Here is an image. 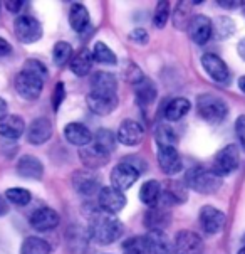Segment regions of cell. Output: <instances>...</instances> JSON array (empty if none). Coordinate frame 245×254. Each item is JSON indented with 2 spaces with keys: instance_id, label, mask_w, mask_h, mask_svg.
Segmentation results:
<instances>
[{
  "instance_id": "1",
  "label": "cell",
  "mask_w": 245,
  "mask_h": 254,
  "mask_svg": "<svg viewBox=\"0 0 245 254\" xmlns=\"http://www.w3.org/2000/svg\"><path fill=\"white\" fill-rule=\"evenodd\" d=\"M121 234H123V224L119 222L118 217L106 212L96 214L93 217L91 226H89V236L98 244H102V246L111 244L121 238Z\"/></svg>"
},
{
  "instance_id": "2",
  "label": "cell",
  "mask_w": 245,
  "mask_h": 254,
  "mask_svg": "<svg viewBox=\"0 0 245 254\" xmlns=\"http://www.w3.org/2000/svg\"><path fill=\"white\" fill-rule=\"evenodd\" d=\"M185 185L192 190L210 195V193L217 192L222 187V177L217 175L213 170L201 169V167H193L185 175Z\"/></svg>"
},
{
  "instance_id": "3",
  "label": "cell",
  "mask_w": 245,
  "mask_h": 254,
  "mask_svg": "<svg viewBox=\"0 0 245 254\" xmlns=\"http://www.w3.org/2000/svg\"><path fill=\"white\" fill-rule=\"evenodd\" d=\"M196 111H198L200 118H203L207 123H220L229 113V106L220 96L205 93L200 94L196 100Z\"/></svg>"
},
{
  "instance_id": "4",
  "label": "cell",
  "mask_w": 245,
  "mask_h": 254,
  "mask_svg": "<svg viewBox=\"0 0 245 254\" xmlns=\"http://www.w3.org/2000/svg\"><path fill=\"white\" fill-rule=\"evenodd\" d=\"M44 83L46 77L36 74V72L29 69H22L15 77V89L24 100L32 101L41 96L42 89H44Z\"/></svg>"
},
{
  "instance_id": "5",
  "label": "cell",
  "mask_w": 245,
  "mask_h": 254,
  "mask_svg": "<svg viewBox=\"0 0 245 254\" xmlns=\"http://www.w3.org/2000/svg\"><path fill=\"white\" fill-rule=\"evenodd\" d=\"M240 163V152L239 148L235 145H227L223 146L220 152L217 153V157H215L213 160V172L217 175H230L232 172L237 170Z\"/></svg>"
},
{
  "instance_id": "6",
  "label": "cell",
  "mask_w": 245,
  "mask_h": 254,
  "mask_svg": "<svg viewBox=\"0 0 245 254\" xmlns=\"http://www.w3.org/2000/svg\"><path fill=\"white\" fill-rule=\"evenodd\" d=\"M15 36L24 44H32L42 37V25L37 19L29 15H20L15 19Z\"/></svg>"
},
{
  "instance_id": "7",
  "label": "cell",
  "mask_w": 245,
  "mask_h": 254,
  "mask_svg": "<svg viewBox=\"0 0 245 254\" xmlns=\"http://www.w3.org/2000/svg\"><path fill=\"white\" fill-rule=\"evenodd\" d=\"M138 179H140V170H136L135 167L128 162L118 163L113 169V172H111V184H113V187L119 192H124V190H128V189H131Z\"/></svg>"
},
{
  "instance_id": "8",
  "label": "cell",
  "mask_w": 245,
  "mask_h": 254,
  "mask_svg": "<svg viewBox=\"0 0 245 254\" xmlns=\"http://www.w3.org/2000/svg\"><path fill=\"white\" fill-rule=\"evenodd\" d=\"M98 204H99L102 212L114 216V214L121 212L124 209L126 197H124L123 192L116 190L114 187H102L98 193Z\"/></svg>"
},
{
  "instance_id": "9",
  "label": "cell",
  "mask_w": 245,
  "mask_h": 254,
  "mask_svg": "<svg viewBox=\"0 0 245 254\" xmlns=\"http://www.w3.org/2000/svg\"><path fill=\"white\" fill-rule=\"evenodd\" d=\"M173 248L175 254H203V239L193 231H180Z\"/></svg>"
},
{
  "instance_id": "10",
  "label": "cell",
  "mask_w": 245,
  "mask_h": 254,
  "mask_svg": "<svg viewBox=\"0 0 245 254\" xmlns=\"http://www.w3.org/2000/svg\"><path fill=\"white\" fill-rule=\"evenodd\" d=\"M88 106L93 113L106 116L118 108V96L116 93H96L91 91L88 94Z\"/></svg>"
},
{
  "instance_id": "11",
  "label": "cell",
  "mask_w": 245,
  "mask_h": 254,
  "mask_svg": "<svg viewBox=\"0 0 245 254\" xmlns=\"http://www.w3.org/2000/svg\"><path fill=\"white\" fill-rule=\"evenodd\" d=\"M72 185L81 195H93V193H99L101 190L99 177L88 169H81L72 174Z\"/></svg>"
},
{
  "instance_id": "12",
  "label": "cell",
  "mask_w": 245,
  "mask_h": 254,
  "mask_svg": "<svg viewBox=\"0 0 245 254\" xmlns=\"http://www.w3.org/2000/svg\"><path fill=\"white\" fill-rule=\"evenodd\" d=\"M188 34H190L192 41L198 46L207 44L213 34V22L207 15H195L188 22Z\"/></svg>"
},
{
  "instance_id": "13",
  "label": "cell",
  "mask_w": 245,
  "mask_h": 254,
  "mask_svg": "<svg viewBox=\"0 0 245 254\" xmlns=\"http://www.w3.org/2000/svg\"><path fill=\"white\" fill-rule=\"evenodd\" d=\"M200 224L205 234H217L225 226V214L213 205H203L200 210Z\"/></svg>"
},
{
  "instance_id": "14",
  "label": "cell",
  "mask_w": 245,
  "mask_h": 254,
  "mask_svg": "<svg viewBox=\"0 0 245 254\" xmlns=\"http://www.w3.org/2000/svg\"><path fill=\"white\" fill-rule=\"evenodd\" d=\"M201 66L207 71V74L212 77L217 83H227L230 77V71L227 67V64L223 63L222 58H218L217 54L207 53L201 56Z\"/></svg>"
},
{
  "instance_id": "15",
  "label": "cell",
  "mask_w": 245,
  "mask_h": 254,
  "mask_svg": "<svg viewBox=\"0 0 245 254\" xmlns=\"http://www.w3.org/2000/svg\"><path fill=\"white\" fill-rule=\"evenodd\" d=\"M118 141H121L126 146H136L140 145L145 138V130L143 127L135 122V120H124L118 128Z\"/></svg>"
},
{
  "instance_id": "16",
  "label": "cell",
  "mask_w": 245,
  "mask_h": 254,
  "mask_svg": "<svg viewBox=\"0 0 245 254\" xmlns=\"http://www.w3.org/2000/svg\"><path fill=\"white\" fill-rule=\"evenodd\" d=\"M171 222V212L170 207H165V205H153L146 210L145 214V226L148 227L149 231H163L170 226Z\"/></svg>"
},
{
  "instance_id": "17",
  "label": "cell",
  "mask_w": 245,
  "mask_h": 254,
  "mask_svg": "<svg viewBox=\"0 0 245 254\" xmlns=\"http://www.w3.org/2000/svg\"><path fill=\"white\" fill-rule=\"evenodd\" d=\"M156 157H158V165H160L163 174L175 175L182 170L183 167L182 158H180V153L176 152V148H173V146H160Z\"/></svg>"
},
{
  "instance_id": "18",
  "label": "cell",
  "mask_w": 245,
  "mask_h": 254,
  "mask_svg": "<svg viewBox=\"0 0 245 254\" xmlns=\"http://www.w3.org/2000/svg\"><path fill=\"white\" fill-rule=\"evenodd\" d=\"M52 136V123L49 118L41 116L36 118L34 122L29 125L27 130V141L31 145H42Z\"/></svg>"
},
{
  "instance_id": "19",
  "label": "cell",
  "mask_w": 245,
  "mask_h": 254,
  "mask_svg": "<svg viewBox=\"0 0 245 254\" xmlns=\"http://www.w3.org/2000/svg\"><path fill=\"white\" fill-rule=\"evenodd\" d=\"M59 214L54 209L49 207H41L37 210H34V214L31 216V226L39 232H47L52 231L59 226Z\"/></svg>"
},
{
  "instance_id": "20",
  "label": "cell",
  "mask_w": 245,
  "mask_h": 254,
  "mask_svg": "<svg viewBox=\"0 0 245 254\" xmlns=\"http://www.w3.org/2000/svg\"><path fill=\"white\" fill-rule=\"evenodd\" d=\"M17 174L29 180H41L44 175V165L34 155H24L17 162Z\"/></svg>"
},
{
  "instance_id": "21",
  "label": "cell",
  "mask_w": 245,
  "mask_h": 254,
  "mask_svg": "<svg viewBox=\"0 0 245 254\" xmlns=\"http://www.w3.org/2000/svg\"><path fill=\"white\" fill-rule=\"evenodd\" d=\"M64 136L71 145L81 146V148L88 146L93 141V133L83 123H67L64 127Z\"/></svg>"
},
{
  "instance_id": "22",
  "label": "cell",
  "mask_w": 245,
  "mask_h": 254,
  "mask_svg": "<svg viewBox=\"0 0 245 254\" xmlns=\"http://www.w3.org/2000/svg\"><path fill=\"white\" fill-rule=\"evenodd\" d=\"M146 254H171L170 241L163 231H148L145 236Z\"/></svg>"
},
{
  "instance_id": "23",
  "label": "cell",
  "mask_w": 245,
  "mask_h": 254,
  "mask_svg": "<svg viewBox=\"0 0 245 254\" xmlns=\"http://www.w3.org/2000/svg\"><path fill=\"white\" fill-rule=\"evenodd\" d=\"M25 130V122L17 115H7L0 122V135L7 140H17Z\"/></svg>"
},
{
  "instance_id": "24",
  "label": "cell",
  "mask_w": 245,
  "mask_h": 254,
  "mask_svg": "<svg viewBox=\"0 0 245 254\" xmlns=\"http://www.w3.org/2000/svg\"><path fill=\"white\" fill-rule=\"evenodd\" d=\"M135 94H136V101L140 103V106H149L151 103L156 100V86L149 77H143L138 83L135 84Z\"/></svg>"
},
{
  "instance_id": "25",
  "label": "cell",
  "mask_w": 245,
  "mask_h": 254,
  "mask_svg": "<svg viewBox=\"0 0 245 254\" xmlns=\"http://www.w3.org/2000/svg\"><path fill=\"white\" fill-rule=\"evenodd\" d=\"M79 158H81V162L88 167V170L101 169V167H104L106 163L109 162V155L99 152L96 146H84V148H81Z\"/></svg>"
},
{
  "instance_id": "26",
  "label": "cell",
  "mask_w": 245,
  "mask_h": 254,
  "mask_svg": "<svg viewBox=\"0 0 245 254\" xmlns=\"http://www.w3.org/2000/svg\"><path fill=\"white\" fill-rule=\"evenodd\" d=\"M91 86H93V91L96 93H116L118 79L111 72L98 71L91 76Z\"/></svg>"
},
{
  "instance_id": "27",
  "label": "cell",
  "mask_w": 245,
  "mask_h": 254,
  "mask_svg": "<svg viewBox=\"0 0 245 254\" xmlns=\"http://www.w3.org/2000/svg\"><path fill=\"white\" fill-rule=\"evenodd\" d=\"M192 105L187 98H173L165 108V118L168 122H178L190 111Z\"/></svg>"
},
{
  "instance_id": "28",
  "label": "cell",
  "mask_w": 245,
  "mask_h": 254,
  "mask_svg": "<svg viewBox=\"0 0 245 254\" xmlns=\"http://www.w3.org/2000/svg\"><path fill=\"white\" fill-rule=\"evenodd\" d=\"M93 53H89V49H81L76 54V58L71 61V71L76 76H86L89 74L93 69Z\"/></svg>"
},
{
  "instance_id": "29",
  "label": "cell",
  "mask_w": 245,
  "mask_h": 254,
  "mask_svg": "<svg viewBox=\"0 0 245 254\" xmlns=\"http://www.w3.org/2000/svg\"><path fill=\"white\" fill-rule=\"evenodd\" d=\"M116 141H118V138L114 136V133L111 130H106V128L98 130L96 135L93 136V146H96L99 152L106 155H111V152H114Z\"/></svg>"
},
{
  "instance_id": "30",
  "label": "cell",
  "mask_w": 245,
  "mask_h": 254,
  "mask_svg": "<svg viewBox=\"0 0 245 254\" xmlns=\"http://www.w3.org/2000/svg\"><path fill=\"white\" fill-rule=\"evenodd\" d=\"M69 24L76 32H83L89 24V12L83 3H72L69 10Z\"/></svg>"
},
{
  "instance_id": "31",
  "label": "cell",
  "mask_w": 245,
  "mask_h": 254,
  "mask_svg": "<svg viewBox=\"0 0 245 254\" xmlns=\"http://www.w3.org/2000/svg\"><path fill=\"white\" fill-rule=\"evenodd\" d=\"M160 195H161V185L158 180H148V182H145L143 185H141L140 199L145 205H148V207L156 205Z\"/></svg>"
},
{
  "instance_id": "32",
  "label": "cell",
  "mask_w": 245,
  "mask_h": 254,
  "mask_svg": "<svg viewBox=\"0 0 245 254\" xmlns=\"http://www.w3.org/2000/svg\"><path fill=\"white\" fill-rule=\"evenodd\" d=\"M50 246L47 241L37 236H31V238L24 239L22 248H20V254H49Z\"/></svg>"
},
{
  "instance_id": "33",
  "label": "cell",
  "mask_w": 245,
  "mask_h": 254,
  "mask_svg": "<svg viewBox=\"0 0 245 254\" xmlns=\"http://www.w3.org/2000/svg\"><path fill=\"white\" fill-rule=\"evenodd\" d=\"M154 138H156L158 146H173V148H175L176 141H178L176 133L168 125H160V127L156 128V131H154Z\"/></svg>"
},
{
  "instance_id": "34",
  "label": "cell",
  "mask_w": 245,
  "mask_h": 254,
  "mask_svg": "<svg viewBox=\"0 0 245 254\" xmlns=\"http://www.w3.org/2000/svg\"><path fill=\"white\" fill-rule=\"evenodd\" d=\"M93 59L96 63H101V64H116L118 63L116 54L104 44V42H96V44H94Z\"/></svg>"
},
{
  "instance_id": "35",
  "label": "cell",
  "mask_w": 245,
  "mask_h": 254,
  "mask_svg": "<svg viewBox=\"0 0 245 254\" xmlns=\"http://www.w3.org/2000/svg\"><path fill=\"white\" fill-rule=\"evenodd\" d=\"M5 197L10 204H15V205H27L31 202L32 195L27 189H22V187H12L8 189L5 192Z\"/></svg>"
},
{
  "instance_id": "36",
  "label": "cell",
  "mask_w": 245,
  "mask_h": 254,
  "mask_svg": "<svg viewBox=\"0 0 245 254\" xmlns=\"http://www.w3.org/2000/svg\"><path fill=\"white\" fill-rule=\"evenodd\" d=\"M72 56V47L69 42H57V44L54 46V51H52V58H54V63L57 64V66H64L66 63H69Z\"/></svg>"
},
{
  "instance_id": "37",
  "label": "cell",
  "mask_w": 245,
  "mask_h": 254,
  "mask_svg": "<svg viewBox=\"0 0 245 254\" xmlns=\"http://www.w3.org/2000/svg\"><path fill=\"white\" fill-rule=\"evenodd\" d=\"M213 31L218 39H227L235 32V24L229 17H217V22L213 24Z\"/></svg>"
},
{
  "instance_id": "38",
  "label": "cell",
  "mask_w": 245,
  "mask_h": 254,
  "mask_svg": "<svg viewBox=\"0 0 245 254\" xmlns=\"http://www.w3.org/2000/svg\"><path fill=\"white\" fill-rule=\"evenodd\" d=\"M170 19V2H158L156 8H154V15H153V24L158 29H163L166 25Z\"/></svg>"
},
{
  "instance_id": "39",
  "label": "cell",
  "mask_w": 245,
  "mask_h": 254,
  "mask_svg": "<svg viewBox=\"0 0 245 254\" xmlns=\"http://www.w3.org/2000/svg\"><path fill=\"white\" fill-rule=\"evenodd\" d=\"M165 193L170 197V200L173 202V204H180V202L187 200V190H185L183 184H180V182H171L168 185V189L165 190Z\"/></svg>"
},
{
  "instance_id": "40",
  "label": "cell",
  "mask_w": 245,
  "mask_h": 254,
  "mask_svg": "<svg viewBox=\"0 0 245 254\" xmlns=\"http://www.w3.org/2000/svg\"><path fill=\"white\" fill-rule=\"evenodd\" d=\"M123 254H146L145 238H131L123 244Z\"/></svg>"
},
{
  "instance_id": "41",
  "label": "cell",
  "mask_w": 245,
  "mask_h": 254,
  "mask_svg": "<svg viewBox=\"0 0 245 254\" xmlns=\"http://www.w3.org/2000/svg\"><path fill=\"white\" fill-rule=\"evenodd\" d=\"M24 69H29L32 72H36V74H41L42 77H46L47 79V67L46 64H42L41 61H37V59H29V61H25L24 64Z\"/></svg>"
},
{
  "instance_id": "42",
  "label": "cell",
  "mask_w": 245,
  "mask_h": 254,
  "mask_svg": "<svg viewBox=\"0 0 245 254\" xmlns=\"http://www.w3.org/2000/svg\"><path fill=\"white\" fill-rule=\"evenodd\" d=\"M66 98V88H64V83H57L54 88V93H52V108L57 111L61 103L64 101Z\"/></svg>"
},
{
  "instance_id": "43",
  "label": "cell",
  "mask_w": 245,
  "mask_h": 254,
  "mask_svg": "<svg viewBox=\"0 0 245 254\" xmlns=\"http://www.w3.org/2000/svg\"><path fill=\"white\" fill-rule=\"evenodd\" d=\"M235 135H237L240 145H242L245 152V115H240L237 122H235Z\"/></svg>"
},
{
  "instance_id": "44",
  "label": "cell",
  "mask_w": 245,
  "mask_h": 254,
  "mask_svg": "<svg viewBox=\"0 0 245 254\" xmlns=\"http://www.w3.org/2000/svg\"><path fill=\"white\" fill-rule=\"evenodd\" d=\"M130 39H131L133 42H136V44L145 46L146 42L149 41V36H148V32H146L145 29H136V31H133L130 34Z\"/></svg>"
},
{
  "instance_id": "45",
  "label": "cell",
  "mask_w": 245,
  "mask_h": 254,
  "mask_svg": "<svg viewBox=\"0 0 245 254\" xmlns=\"http://www.w3.org/2000/svg\"><path fill=\"white\" fill-rule=\"evenodd\" d=\"M3 5L7 7L8 12H19L20 8L25 5V2H24V0H17V2H14V0H8V2L3 3Z\"/></svg>"
},
{
  "instance_id": "46",
  "label": "cell",
  "mask_w": 245,
  "mask_h": 254,
  "mask_svg": "<svg viewBox=\"0 0 245 254\" xmlns=\"http://www.w3.org/2000/svg\"><path fill=\"white\" fill-rule=\"evenodd\" d=\"M12 53V46L8 44V41L0 37V58H5Z\"/></svg>"
},
{
  "instance_id": "47",
  "label": "cell",
  "mask_w": 245,
  "mask_h": 254,
  "mask_svg": "<svg viewBox=\"0 0 245 254\" xmlns=\"http://www.w3.org/2000/svg\"><path fill=\"white\" fill-rule=\"evenodd\" d=\"M218 5H222L223 8H235L237 5H240L242 2H235V0H232V2H227V0H218Z\"/></svg>"
},
{
  "instance_id": "48",
  "label": "cell",
  "mask_w": 245,
  "mask_h": 254,
  "mask_svg": "<svg viewBox=\"0 0 245 254\" xmlns=\"http://www.w3.org/2000/svg\"><path fill=\"white\" fill-rule=\"evenodd\" d=\"M7 110H8V106H7L5 100H2V98H0V122H2V120L7 116Z\"/></svg>"
},
{
  "instance_id": "49",
  "label": "cell",
  "mask_w": 245,
  "mask_h": 254,
  "mask_svg": "<svg viewBox=\"0 0 245 254\" xmlns=\"http://www.w3.org/2000/svg\"><path fill=\"white\" fill-rule=\"evenodd\" d=\"M237 53H239L240 58H242L244 61H245V37L242 39V41L239 42V46H237Z\"/></svg>"
},
{
  "instance_id": "50",
  "label": "cell",
  "mask_w": 245,
  "mask_h": 254,
  "mask_svg": "<svg viewBox=\"0 0 245 254\" xmlns=\"http://www.w3.org/2000/svg\"><path fill=\"white\" fill-rule=\"evenodd\" d=\"M7 212V204H5V200L3 199H0V216L2 214H5Z\"/></svg>"
},
{
  "instance_id": "51",
  "label": "cell",
  "mask_w": 245,
  "mask_h": 254,
  "mask_svg": "<svg viewBox=\"0 0 245 254\" xmlns=\"http://www.w3.org/2000/svg\"><path fill=\"white\" fill-rule=\"evenodd\" d=\"M239 88L245 93V76H242V77L239 79Z\"/></svg>"
},
{
  "instance_id": "52",
  "label": "cell",
  "mask_w": 245,
  "mask_h": 254,
  "mask_svg": "<svg viewBox=\"0 0 245 254\" xmlns=\"http://www.w3.org/2000/svg\"><path fill=\"white\" fill-rule=\"evenodd\" d=\"M237 254H245V246H244V248H242V249H240V251H239V253H237Z\"/></svg>"
},
{
  "instance_id": "53",
  "label": "cell",
  "mask_w": 245,
  "mask_h": 254,
  "mask_svg": "<svg viewBox=\"0 0 245 254\" xmlns=\"http://www.w3.org/2000/svg\"><path fill=\"white\" fill-rule=\"evenodd\" d=\"M244 15H245V3H244Z\"/></svg>"
},
{
  "instance_id": "54",
  "label": "cell",
  "mask_w": 245,
  "mask_h": 254,
  "mask_svg": "<svg viewBox=\"0 0 245 254\" xmlns=\"http://www.w3.org/2000/svg\"><path fill=\"white\" fill-rule=\"evenodd\" d=\"M0 8H2V3H0Z\"/></svg>"
},
{
  "instance_id": "55",
  "label": "cell",
  "mask_w": 245,
  "mask_h": 254,
  "mask_svg": "<svg viewBox=\"0 0 245 254\" xmlns=\"http://www.w3.org/2000/svg\"><path fill=\"white\" fill-rule=\"evenodd\" d=\"M244 243H245V238H244Z\"/></svg>"
}]
</instances>
